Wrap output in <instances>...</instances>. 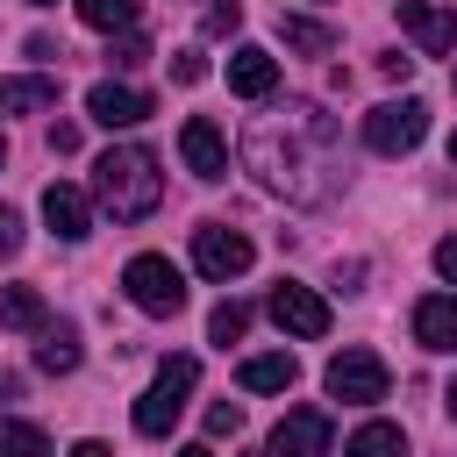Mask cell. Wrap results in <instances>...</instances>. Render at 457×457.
Returning a JSON list of instances; mask_svg holds the SVG:
<instances>
[{"mask_svg": "<svg viewBox=\"0 0 457 457\" xmlns=\"http://www.w3.org/2000/svg\"><path fill=\"white\" fill-rule=\"evenodd\" d=\"M93 193H100V207H107L114 221H143V214L164 200L157 157H150L143 143H121V150H107V157L93 164Z\"/></svg>", "mask_w": 457, "mask_h": 457, "instance_id": "6da1fadb", "label": "cell"}, {"mask_svg": "<svg viewBox=\"0 0 457 457\" xmlns=\"http://www.w3.org/2000/svg\"><path fill=\"white\" fill-rule=\"evenodd\" d=\"M193 386H200V357H164L157 378H150L143 400H136V428H143V436H171V421L186 414Z\"/></svg>", "mask_w": 457, "mask_h": 457, "instance_id": "7a4b0ae2", "label": "cell"}, {"mask_svg": "<svg viewBox=\"0 0 457 457\" xmlns=\"http://www.w3.org/2000/svg\"><path fill=\"white\" fill-rule=\"evenodd\" d=\"M121 286H129V300H136L143 314H179V307H186V278H179V264H171V257H157V250L129 257Z\"/></svg>", "mask_w": 457, "mask_h": 457, "instance_id": "3957f363", "label": "cell"}, {"mask_svg": "<svg viewBox=\"0 0 457 457\" xmlns=\"http://www.w3.org/2000/svg\"><path fill=\"white\" fill-rule=\"evenodd\" d=\"M300 129L321 143V157L336 150V129H328V114H321V107H314V114L300 107ZM250 164H257V179L278 193V186H286V164H300V150H293V143H278V129H257V136H250Z\"/></svg>", "mask_w": 457, "mask_h": 457, "instance_id": "277c9868", "label": "cell"}, {"mask_svg": "<svg viewBox=\"0 0 457 457\" xmlns=\"http://www.w3.org/2000/svg\"><path fill=\"white\" fill-rule=\"evenodd\" d=\"M421 136H428V107H421V100H378V107L364 114V143H371L378 157H407Z\"/></svg>", "mask_w": 457, "mask_h": 457, "instance_id": "5b68a950", "label": "cell"}, {"mask_svg": "<svg viewBox=\"0 0 457 457\" xmlns=\"http://www.w3.org/2000/svg\"><path fill=\"white\" fill-rule=\"evenodd\" d=\"M321 386H328L336 400H350V407H371V400H386L393 371H386V357H371V350H343V357H328Z\"/></svg>", "mask_w": 457, "mask_h": 457, "instance_id": "8992f818", "label": "cell"}, {"mask_svg": "<svg viewBox=\"0 0 457 457\" xmlns=\"http://www.w3.org/2000/svg\"><path fill=\"white\" fill-rule=\"evenodd\" d=\"M250 257H257V250H250V236H243V228H228V221H200V228H193V264H200L207 278H221V286H228V278H243V271H250Z\"/></svg>", "mask_w": 457, "mask_h": 457, "instance_id": "52a82bcc", "label": "cell"}, {"mask_svg": "<svg viewBox=\"0 0 457 457\" xmlns=\"http://www.w3.org/2000/svg\"><path fill=\"white\" fill-rule=\"evenodd\" d=\"M264 307H271V321H278L286 336H300V343H314V336H328V300H321L314 286H293V278H278Z\"/></svg>", "mask_w": 457, "mask_h": 457, "instance_id": "ba28073f", "label": "cell"}, {"mask_svg": "<svg viewBox=\"0 0 457 457\" xmlns=\"http://www.w3.org/2000/svg\"><path fill=\"white\" fill-rule=\"evenodd\" d=\"M336 428L321 407H286V421L271 428V457H328Z\"/></svg>", "mask_w": 457, "mask_h": 457, "instance_id": "9c48e42d", "label": "cell"}, {"mask_svg": "<svg viewBox=\"0 0 457 457\" xmlns=\"http://www.w3.org/2000/svg\"><path fill=\"white\" fill-rule=\"evenodd\" d=\"M179 157H186V171H193V179H207V186H214V179H228V136H221L207 114H193V121L179 129Z\"/></svg>", "mask_w": 457, "mask_h": 457, "instance_id": "30bf717a", "label": "cell"}, {"mask_svg": "<svg viewBox=\"0 0 457 457\" xmlns=\"http://www.w3.org/2000/svg\"><path fill=\"white\" fill-rule=\"evenodd\" d=\"M150 93L143 86H114V79H100L93 93H86V114L100 121V129H136V121H150Z\"/></svg>", "mask_w": 457, "mask_h": 457, "instance_id": "8fae6325", "label": "cell"}, {"mask_svg": "<svg viewBox=\"0 0 457 457\" xmlns=\"http://www.w3.org/2000/svg\"><path fill=\"white\" fill-rule=\"evenodd\" d=\"M400 29H407L428 57H450V50H457V14L436 7V0H400Z\"/></svg>", "mask_w": 457, "mask_h": 457, "instance_id": "7c38bea8", "label": "cell"}, {"mask_svg": "<svg viewBox=\"0 0 457 457\" xmlns=\"http://www.w3.org/2000/svg\"><path fill=\"white\" fill-rule=\"evenodd\" d=\"M43 221H50V236L79 243V236L93 228V200H86L71 179H50V186H43Z\"/></svg>", "mask_w": 457, "mask_h": 457, "instance_id": "4fadbf2b", "label": "cell"}, {"mask_svg": "<svg viewBox=\"0 0 457 457\" xmlns=\"http://www.w3.org/2000/svg\"><path fill=\"white\" fill-rule=\"evenodd\" d=\"M228 86H236L243 100H264V93L278 86V57H271L264 43H243V50H228Z\"/></svg>", "mask_w": 457, "mask_h": 457, "instance_id": "5bb4252c", "label": "cell"}, {"mask_svg": "<svg viewBox=\"0 0 457 457\" xmlns=\"http://www.w3.org/2000/svg\"><path fill=\"white\" fill-rule=\"evenodd\" d=\"M414 343L421 350H457V293H428L414 307Z\"/></svg>", "mask_w": 457, "mask_h": 457, "instance_id": "9a60e30c", "label": "cell"}, {"mask_svg": "<svg viewBox=\"0 0 457 457\" xmlns=\"http://www.w3.org/2000/svg\"><path fill=\"white\" fill-rule=\"evenodd\" d=\"M293 378H300V364H293L286 350H264V357H243V364H236V386H243V393H286Z\"/></svg>", "mask_w": 457, "mask_h": 457, "instance_id": "2e32d148", "label": "cell"}, {"mask_svg": "<svg viewBox=\"0 0 457 457\" xmlns=\"http://www.w3.org/2000/svg\"><path fill=\"white\" fill-rule=\"evenodd\" d=\"M57 107V79H0V114H43Z\"/></svg>", "mask_w": 457, "mask_h": 457, "instance_id": "e0dca14e", "label": "cell"}, {"mask_svg": "<svg viewBox=\"0 0 457 457\" xmlns=\"http://www.w3.org/2000/svg\"><path fill=\"white\" fill-rule=\"evenodd\" d=\"M36 371H79V328L71 321H57V328H43V343H36Z\"/></svg>", "mask_w": 457, "mask_h": 457, "instance_id": "ac0fdd59", "label": "cell"}, {"mask_svg": "<svg viewBox=\"0 0 457 457\" xmlns=\"http://www.w3.org/2000/svg\"><path fill=\"white\" fill-rule=\"evenodd\" d=\"M343 457H407V436H400L393 421H364V428L343 443Z\"/></svg>", "mask_w": 457, "mask_h": 457, "instance_id": "d6986e66", "label": "cell"}, {"mask_svg": "<svg viewBox=\"0 0 457 457\" xmlns=\"http://www.w3.org/2000/svg\"><path fill=\"white\" fill-rule=\"evenodd\" d=\"M71 7H79L86 29H107V36L114 29H136V14H143V0H71Z\"/></svg>", "mask_w": 457, "mask_h": 457, "instance_id": "ffe728a7", "label": "cell"}, {"mask_svg": "<svg viewBox=\"0 0 457 457\" xmlns=\"http://www.w3.org/2000/svg\"><path fill=\"white\" fill-rule=\"evenodd\" d=\"M0 328H43V293L36 286H7L0 293Z\"/></svg>", "mask_w": 457, "mask_h": 457, "instance_id": "44dd1931", "label": "cell"}, {"mask_svg": "<svg viewBox=\"0 0 457 457\" xmlns=\"http://www.w3.org/2000/svg\"><path fill=\"white\" fill-rule=\"evenodd\" d=\"M278 36H286L293 50H307V57L336 50V29H321V21H307V14H286V21H278Z\"/></svg>", "mask_w": 457, "mask_h": 457, "instance_id": "7402d4cb", "label": "cell"}, {"mask_svg": "<svg viewBox=\"0 0 457 457\" xmlns=\"http://www.w3.org/2000/svg\"><path fill=\"white\" fill-rule=\"evenodd\" d=\"M0 457H50V436L36 421H0Z\"/></svg>", "mask_w": 457, "mask_h": 457, "instance_id": "603a6c76", "label": "cell"}, {"mask_svg": "<svg viewBox=\"0 0 457 457\" xmlns=\"http://www.w3.org/2000/svg\"><path fill=\"white\" fill-rule=\"evenodd\" d=\"M243 328H250V307H243V300H221V307L207 314V336H214L221 350H228V343H243Z\"/></svg>", "mask_w": 457, "mask_h": 457, "instance_id": "cb8c5ba5", "label": "cell"}, {"mask_svg": "<svg viewBox=\"0 0 457 457\" xmlns=\"http://www.w3.org/2000/svg\"><path fill=\"white\" fill-rule=\"evenodd\" d=\"M143 57H150V43H143L136 29H121V43H107V64H114V71H136Z\"/></svg>", "mask_w": 457, "mask_h": 457, "instance_id": "d4e9b609", "label": "cell"}, {"mask_svg": "<svg viewBox=\"0 0 457 457\" xmlns=\"http://www.w3.org/2000/svg\"><path fill=\"white\" fill-rule=\"evenodd\" d=\"M171 79H179V86H200V79H207V57H200V50H171Z\"/></svg>", "mask_w": 457, "mask_h": 457, "instance_id": "484cf974", "label": "cell"}, {"mask_svg": "<svg viewBox=\"0 0 457 457\" xmlns=\"http://www.w3.org/2000/svg\"><path fill=\"white\" fill-rule=\"evenodd\" d=\"M236 428H243V407L236 400H214L207 407V436H236Z\"/></svg>", "mask_w": 457, "mask_h": 457, "instance_id": "4316f807", "label": "cell"}, {"mask_svg": "<svg viewBox=\"0 0 457 457\" xmlns=\"http://www.w3.org/2000/svg\"><path fill=\"white\" fill-rule=\"evenodd\" d=\"M236 21H243V0H214L207 7V36H228Z\"/></svg>", "mask_w": 457, "mask_h": 457, "instance_id": "83f0119b", "label": "cell"}, {"mask_svg": "<svg viewBox=\"0 0 457 457\" xmlns=\"http://www.w3.org/2000/svg\"><path fill=\"white\" fill-rule=\"evenodd\" d=\"M14 250H21V214L0 207V257H14Z\"/></svg>", "mask_w": 457, "mask_h": 457, "instance_id": "f1b7e54d", "label": "cell"}, {"mask_svg": "<svg viewBox=\"0 0 457 457\" xmlns=\"http://www.w3.org/2000/svg\"><path fill=\"white\" fill-rule=\"evenodd\" d=\"M436 271L457 286V236H443V243H436Z\"/></svg>", "mask_w": 457, "mask_h": 457, "instance_id": "f546056e", "label": "cell"}, {"mask_svg": "<svg viewBox=\"0 0 457 457\" xmlns=\"http://www.w3.org/2000/svg\"><path fill=\"white\" fill-rule=\"evenodd\" d=\"M50 150H57V157H71V150H79V129H71V121H57V129H50Z\"/></svg>", "mask_w": 457, "mask_h": 457, "instance_id": "4dcf8cb0", "label": "cell"}, {"mask_svg": "<svg viewBox=\"0 0 457 457\" xmlns=\"http://www.w3.org/2000/svg\"><path fill=\"white\" fill-rule=\"evenodd\" d=\"M64 457H107V443H93V436H86V443H71Z\"/></svg>", "mask_w": 457, "mask_h": 457, "instance_id": "1f68e13d", "label": "cell"}, {"mask_svg": "<svg viewBox=\"0 0 457 457\" xmlns=\"http://www.w3.org/2000/svg\"><path fill=\"white\" fill-rule=\"evenodd\" d=\"M179 457H214V450H207V443H193V450H179Z\"/></svg>", "mask_w": 457, "mask_h": 457, "instance_id": "d6a6232c", "label": "cell"}, {"mask_svg": "<svg viewBox=\"0 0 457 457\" xmlns=\"http://www.w3.org/2000/svg\"><path fill=\"white\" fill-rule=\"evenodd\" d=\"M443 407H450V414H457V378H450V393H443Z\"/></svg>", "mask_w": 457, "mask_h": 457, "instance_id": "836d02e7", "label": "cell"}, {"mask_svg": "<svg viewBox=\"0 0 457 457\" xmlns=\"http://www.w3.org/2000/svg\"><path fill=\"white\" fill-rule=\"evenodd\" d=\"M0 164H7V136H0Z\"/></svg>", "mask_w": 457, "mask_h": 457, "instance_id": "e575fe53", "label": "cell"}, {"mask_svg": "<svg viewBox=\"0 0 457 457\" xmlns=\"http://www.w3.org/2000/svg\"><path fill=\"white\" fill-rule=\"evenodd\" d=\"M243 457H271V450H243Z\"/></svg>", "mask_w": 457, "mask_h": 457, "instance_id": "d590c367", "label": "cell"}, {"mask_svg": "<svg viewBox=\"0 0 457 457\" xmlns=\"http://www.w3.org/2000/svg\"><path fill=\"white\" fill-rule=\"evenodd\" d=\"M450 164H457V136H450Z\"/></svg>", "mask_w": 457, "mask_h": 457, "instance_id": "8d00e7d4", "label": "cell"}, {"mask_svg": "<svg viewBox=\"0 0 457 457\" xmlns=\"http://www.w3.org/2000/svg\"><path fill=\"white\" fill-rule=\"evenodd\" d=\"M29 7H57V0H29Z\"/></svg>", "mask_w": 457, "mask_h": 457, "instance_id": "74e56055", "label": "cell"}]
</instances>
